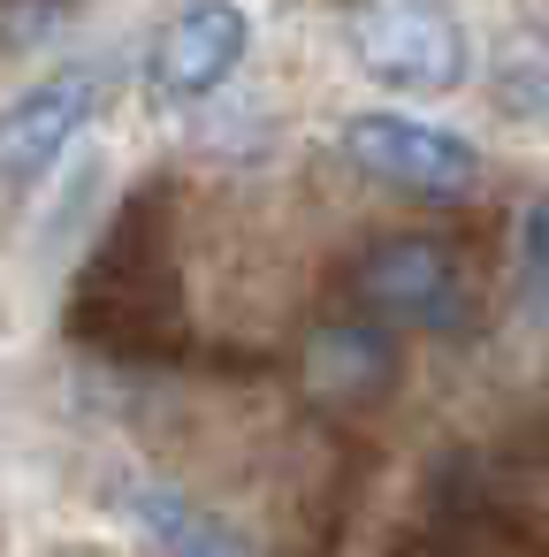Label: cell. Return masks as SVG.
I'll use <instances>...</instances> for the list:
<instances>
[{
	"mask_svg": "<svg viewBox=\"0 0 549 557\" xmlns=\"http://www.w3.org/2000/svg\"><path fill=\"white\" fill-rule=\"evenodd\" d=\"M70 336L108 359H176L191 344L184 321V268L169 245V191H146L115 214L100 252L77 275Z\"/></svg>",
	"mask_w": 549,
	"mask_h": 557,
	"instance_id": "obj_1",
	"label": "cell"
},
{
	"mask_svg": "<svg viewBox=\"0 0 549 557\" xmlns=\"http://www.w3.org/2000/svg\"><path fill=\"white\" fill-rule=\"evenodd\" d=\"M488 100H496V115H511V123H541V115H549V16H519V24L496 39Z\"/></svg>",
	"mask_w": 549,
	"mask_h": 557,
	"instance_id": "obj_9",
	"label": "cell"
},
{
	"mask_svg": "<svg viewBox=\"0 0 549 557\" xmlns=\"http://www.w3.org/2000/svg\"><path fill=\"white\" fill-rule=\"evenodd\" d=\"M519 298L549 321V199H534L519 222Z\"/></svg>",
	"mask_w": 549,
	"mask_h": 557,
	"instance_id": "obj_10",
	"label": "cell"
},
{
	"mask_svg": "<svg viewBox=\"0 0 549 557\" xmlns=\"http://www.w3.org/2000/svg\"><path fill=\"white\" fill-rule=\"evenodd\" d=\"M344 161L404 199H427V207H458L481 191V146L442 131V123H420V115H397V108H366L344 123Z\"/></svg>",
	"mask_w": 549,
	"mask_h": 557,
	"instance_id": "obj_4",
	"label": "cell"
},
{
	"mask_svg": "<svg viewBox=\"0 0 549 557\" xmlns=\"http://www.w3.org/2000/svg\"><path fill=\"white\" fill-rule=\"evenodd\" d=\"M123 511L169 549V557H245V542L191 496V488H169V481H146V488H130L123 496Z\"/></svg>",
	"mask_w": 549,
	"mask_h": 557,
	"instance_id": "obj_8",
	"label": "cell"
},
{
	"mask_svg": "<svg viewBox=\"0 0 549 557\" xmlns=\"http://www.w3.org/2000/svg\"><path fill=\"white\" fill-rule=\"evenodd\" d=\"M344 39L374 85L412 92V100L458 92L473 77V32L450 0H351Z\"/></svg>",
	"mask_w": 549,
	"mask_h": 557,
	"instance_id": "obj_3",
	"label": "cell"
},
{
	"mask_svg": "<svg viewBox=\"0 0 549 557\" xmlns=\"http://www.w3.org/2000/svg\"><path fill=\"white\" fill-rule=\"evenodd\" d=\"M351 298L366 321L382 329H427V336H458L481 313V283L473 260L450 237H374L351 260Z\"/></svg>",
	"mask_w": 549,
	"mask_h": 557,
	"instance_id": "obj_2",
	"label": "cell"
},
{
	"mask_svg": "<svg viewBox=\"0 0 549 557\" xmlns=\"http://www.w3.org/2000/svg\"><path fill=\"white\" fill-rule=\"evenodd\" d=\"M100 100H108L100 62H70V70L24 85L9 108H0V184H39L70 153V138L100 115Z\"/></svg>",
	"mask_w": 549,
	"mask_h": 557,
	"instance_id": "obj_6",
	"label": "cell"
},
{
	"mask_svg": "<svg viewBox=\"0 0 549 557\" xmlns=\"http://www.w3.org/2000/svg\"><path fill=\"white\" fill-rule=\"evenodd\" d=\"M298 374H305V397L313 405L366 412V405H382L397 389V336L382 321H366V313H336V321H321L305 336Z\"/></svg>",
	"mask_w": 549,
	"mask_h": 557,
	"instance_id": "obj_7",
	"label": "cell"
},
{
	"mask_svg": "<svg viewBox=\"0 0 549 557\" xmlns=\"http://www.w3.org/2000/svg\"><path fill=\"white\" fill-rule=\"evenodd\" d=\"M252 54V16L237 0H184V9L146 39V100L161 115H184L214 100Z\"/></svg>",
	"mask_w": 549,
	"mask_h": 557,
	"instance_id": "obj_5",
	"label": "cell"
}]
</instances>
